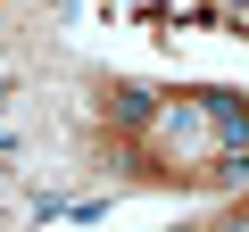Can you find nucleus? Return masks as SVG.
Segmentation results:
<instances>
[{
  "label": "nucleus",
  "mask_w": 249,
  "mask_h": 232,
  "mask_svg": "<svg viewBox=\"0 0 249 232\" xmlns=\"http://www.w3.org/2000/svg\"><path fill=\"white\" fill-rule=\"evenodd\" d=\"M108 108H116V125H142V116H150V91L124 83V91H108Z\"/></svg>",
  "instance_id": "obj_1"
},
{
  "label": "nucleus",
  "mask_w": 249,
  "mask_h": 232,
  "mask_svg": "<svg viewBox=\"0 0 249 232\" xmlns=\"http://www.w3.org/2000/svg\"><path fill=\"white\" fill-rule=\"evenodd\" d=\"M0 108H9V83H0Z\"/></svg>",
  "instance_id": "obj_2"
}]
</instances>
